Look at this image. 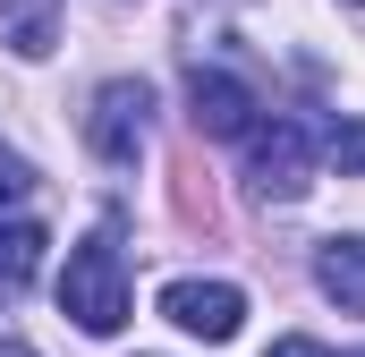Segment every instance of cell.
I'll return each instance as SVG.
<instances>
[{"label":"cell","instance_id":"1","mask_svg":"<svg viewBox=\"0 0 365 357\" xmlns=\"http://www.w3.org/2000/svg\"><path fill=\"white\" fill-rule=\"evenodd\" d=\"M60 315H77V332L93 341H110L119 323H128V256H119V238L110 230H93L68 247V272H60Z\"/></svg>","mask_w":365,"mask_h":357},{"label":"cell","instance_id":"2","mask_svg":"<svg viewBox=\"0 0 365 357\" xmlns=\"http://www.w3.org/2000/svg\"><path fill=\"white\" fill-rule=\"evenodd\" d=\"M247 178H255V196L297 204V196L314 187V136H306L297 119H255V128H247Z\"/></svg>","mask_w":365,"mask_h":357},{"label":"cell","instance_id":"3","mask_svg":"<svg viewBox=\"0 0 365 357\" xmlns=\"http://www.w3.org/2000/svg\"><path fill=\"white\" fill-rule=\"evenodd\" d=\"M145 111H153V86H145V77H110V86L93 94L86 145L102 162H136V154H145Z\"/></svg>","mask_w":365,"mask_h":357},{"label":"cell","instance_id":"4","mask_svg":"<svg viewBox=\"0 0 365 357\" xmlns=\"http://www.w3.org/2000/svg\"><path fill=\"white\" fill-rule=\"evenodd\" d=\"M255 86L247 77H230V69H187V119H195V136H247L255 128Z\"/></svg>","mask_w":365,"mask_h":357},{"label":"cell","instance_id":"5","mask_svg":"<svg viewBox=\"0 0 365 357\" xmlns=\"http://www.w3.org/2000/svg\"><path fill=\"white\" fill-rule=\"evenodd\" d=\"M162 315L195 332V341H238V323H247V289H230V281H170L162 289Z\"/></svg>","mask_w":365,"mask_h":357},{"label":"cell","instance_id":"6","mask_svg":"<svg viewBox=\"0 0 365 357\" xmlns=\"http://www.w3.org/2000/svg\"><path fill=\"white\" fill-rule=\"evenodd\" d=\"M314 281H323V298H331L340 315H365V238H323Z\"/></svg>","mask_w":365,"mask_h":357},{"label":"cell","instance_id":"7","mask_svg":"<svg viewBox=\"0 0 365 357\" xmlns=\"http://www.w3.org/2000/svg\"><path fill=\"white\" fill-rule=\"evenodd\" d=\"M43 272V221L34 213H0V298H17Z\"/></svg>","mask_w":365,"mask_h":357},{"label":"cell","instance_id":"8","mask_svg":"<svg viewBox=\"0 0 365 357\" xmlns=\"http://www.w3.org/2000/svg\"><path fill=\"white\" fill-rule=\"evenodd\" d=\"M323 154L340 162V178H365V119H331L323 128Z\"/></svg>","mask_w":365,"mask_h":357},{"label":"cell","instance_id":"9","mask_svg":"<svg viewBox=\"0 0 365 357\" xmlns=\"http://www.w3.org/2000/svg\"><path fill=\"white\" fill-rule=\"evenodd\" d=\"M26 187H34V171H26V162H17V154H0V204H17V196H26Z\"/></svg>","mask_w":365,"mask_h":357},{"label":"cell","instance_id":"10","mask_svg":"<svg viewBox=\"0 0 365 357\" xmlns=\"http://www.w3.org/2000/svg\"><path fill=\"white\" fill-rule=\"evenodd\" d=\"M264 357H331V349H323V341H306V332H289V341H272Z\"/></svg>","mask_w":365,"mask_h":357},{"label":"cell","instance_id":"11","mask_svg":"<svg viewBox=\"0 0 365 357\" xmlns=\"http://www.w3.org/2000/svg\"><path fill=\"white\" fill-rule=\"evenodd\" d=\"M0 357H34V349H26V341H0Z\"/></svg>","mask_w":365,"mask_h":357},{"label":"cell","instance_id":"12","mask_svg":"<svg viewBox=\"0 0 365 357\" xmlns=\"http://www.w3.org/2000/svg\"><path fill=\"white\" fill-rule=\"evenodd\" d=\"M357 9H365V0H357Z\"/></svg>","mask_w":365,"mask_h":357}]
</instances>
